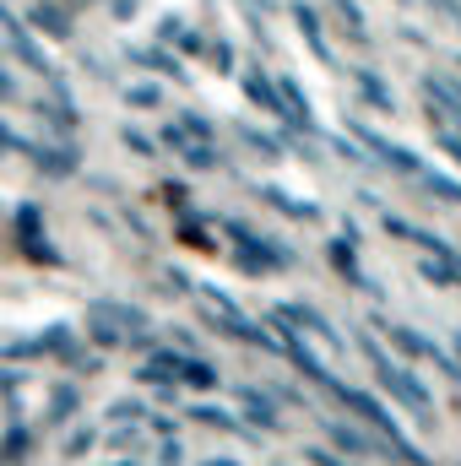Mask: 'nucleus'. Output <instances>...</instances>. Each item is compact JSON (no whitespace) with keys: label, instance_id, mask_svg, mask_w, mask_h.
<instances>
[{"label":"nucleus","instance_id":"nucleus-1","mask_svg":"<svg viewBox=\"0 0 461 466\" xmlns=\"http://www.w3.org/2000/svg\"><path fill=\"white\" fill-rule=\"evenodd\" d=\"M16 233H22V244H27V260H38V266H55V260H60V255L49 249V238H44L38 207H16Z\"/></svg>","mask_w":461,"mask_h":466},{"label":"nucleus","instance_id":"nucleus-2","mask_svg":"<svg viewBox=\"0 0 461 466\" xmlns=\"http://www.w3.org/2000/svg\"><path fill=\"white\" fill-rule=\"evenodd\" d=\"M27 16H33L38 27H49V33H66V27H71V16H60V11H55V5H44V0H38Z\"/></svg>","mask_w":461,"mask_h":466},{"label":"nucleus","instance_id":"nucleus-3","mask_svg":"<svg viewBox=\"0 0 461 466\" xmlns=\"http://www.w3.org/2000/svg\"><path fill=\"white\" fill-rule=\"evenodd\" d=\"M27 445H33V434H27V429H16V434H5V461H11V456H22Z\"/></svg>","mask_w":461,"mask_h":466},{"label":"nucleus","instance_id":"nucleus-4","mask_svg":"<svg viewBox=\"0 0 461 466\" xmlns=\"http://www.w3.org/2000/svg\"><path fill=\"white\" fill-rule=\"evenodd\" d=\"M77 407V390H55V407H49V418H60V412H71Z\"/></svg>","mask_w":461,"mask_h":466},{"label":"nucleus","instance_id":"nucleus-5","mask_svg":"<svg viewBox=\"0 0 461 466\" xmlns=\"http://www.w3.org/2000/svg\"><path fill=\"white\" fill-rule=\"evenodd\" d=\"M16 98V87H11V76H5V66H0V104H11Z\"/></svg>","mask_w":461,"mask_h":466}]
</instances>
